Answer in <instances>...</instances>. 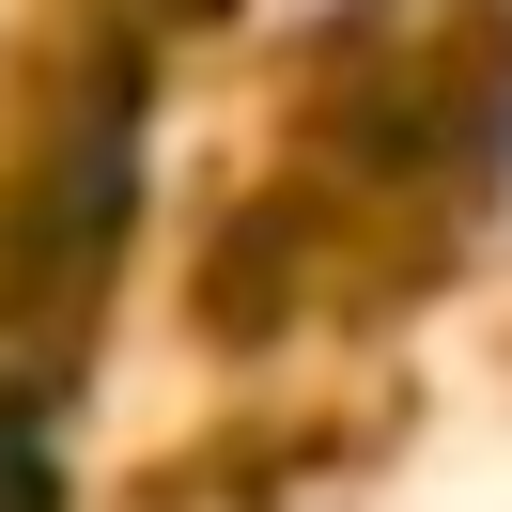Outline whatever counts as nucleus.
Here are the masks:
<instances>
[{
    "instance_id": "nucleus-1",
    "label": "nucleus",
    "mask_w": 512,
    "mask_h": 512,
    "mask_svg": "<svg viewBox=\"0 0 512 512\" xmlns=\"http://www.w3.org/2000/svg\"><path fill=\"white\" fill-rule=\"evenodd\" d=\"M125 16H156V32H171V16H202V0H125Z\"/></svg>"
}]
</instances>
